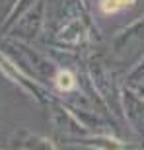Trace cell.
I'll return each mask as SVG.
<instances>
[{
  "instance_id": "obj_1",
  "label": "cell",
  "mask_w": 144,
  "mask_h": 150,
  "mask_svg": "<svg viewBox=\"0 0 144 150\" xmlns=\"http://www.w3.org/2000/svg\"><path fill=\"white\" fill-rule=\"evenodd\" d=\"M134 0H101V10L107 12V14H113V12L121 10L123 6L133 4Z\"/></svg>"
},
{
  "instance_id": "obj_2",
  "label": "cell",
  "mask_w": 144,
  "mask_h": 150,
  "mask_svg": "<svg viewBox=\"0 0 144 150\" xmlns=\"http://www.w3.org/2000/svg\"><path fill=\"white\" fill-rule=\"evenodd\" d=\"M56 86L61 90H64V92H70L74 88V76L68 70H61L59 76H56Z\"/></svg>"
}]
</instances>
